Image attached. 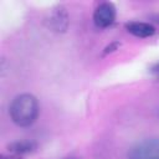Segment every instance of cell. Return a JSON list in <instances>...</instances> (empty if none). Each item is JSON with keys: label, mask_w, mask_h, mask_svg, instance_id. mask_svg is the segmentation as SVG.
Here are the masks:
<instances>
[{"label": "cell", "mask_w": 159, "mask_h": 159, "mask_svg": "<svg viewBox=\"0 0 159 159\" xmlns=\"http://www.w3.org/2000/svg\"><path fill=\"white\" fill-rule=\"evenodd\" d=\"M9 113L16 125L29 127L36 122L40 113V106L35 96L22 93L12 99L9 107Z\"/></svg>", "instance_id": "cell-1"}, {"label": "cell", "mask_w": 159, "mask_h": 159, "mask_svg": "<svg viewBox=\"0 0 159 159\" xmlns=\"http://www.w3.org/2000/svg\"><path fill=\"white\" fill-rule=\"evenodd\" d=\"M128 159H159V139L148 138L135 143L128 153Z\"/></svg>", "instance_id": "cell-2"}, {"label": "cell", "mask_w": 159, "mask_h": 159, "mask_svg": "<svg viewBox=\"0 0 159 159\" xmlns=\"http://www.w3.org/2000/svg\"><path fill=\"white\" fill-rule=\"evenodd\" d=\"M116 20V7L112 2L99 4L93 12V22L97 27L104 29L111 26Z\"/></svg>", "instance_id": "cell-3"}, {"label": "cell", "mask_w": 159, "mask_h": 159, "mask_svg": "<svg viewBox=\"0 0 159 159\" xmlns=\"http://www.w3.org/2000/svg\"><path fill=\"white\" fill-rule=\"evenodd\" d=\"M46 22H47V26L52 31L65 32L68 26V14H67L66 9L62 6H57V7L52 9Z\"/></svg>", "instance_id": "cell-4"}, {"label": "cell", "mask_w": 159, "mask_h": 159, "mask_svg": "<svg viewBox=\"0 0 159 159\" xmlns=\"http://www.w3.org/2000/svg\"><path fill=\"white\" fill-rule=\"evenodd\" d=\"M125 30L129 34H132L133 36L140 37V39L150 37L155 32V27L152 24L143 22V21H130V22L125 24Z\"/></svg>", "instance_id": "cell-5"}, {"label": "cell", "mask_w": 159, "mask_h": 159, "mask_svg": "<svg viewBox=\"0 0 159 159\" xmlns=\"http://www.w3.org/2000/svg\"><path fill=\"white\" fill-rule=\"evenodd\" d=\"M34 149H35V144L31 143V142H15V143L9 145L10 153H14V154H17V155L30 153Z\"/></svg>", "instance_id": "cell-6"}, {"label": "cell", "mask_w": 159, "mask_h": 159, "mask_svg": "<svg viewBox=\"0 0 159 159\" xmlns=\"http://www.w3.org/2000/svg\"><path fill=\"white\" fill-rule=\"evenodd\" d=\"M0 159H22L20 155H17V154H14V153H11L10 155H5V154H2L1 157H0Z\"/></svg>", "instance_id": "cell-7"}, {"label": "cell", "mask_w": 159, "mask_h": 159, "mask_svg": "<svg viewBox=\"0 0 159 159\" xmlns=\"http://www.w3.org/2000/svg\"><path fill=\"white\" fill-rule=\"evenodd\" d=\"M152 73H153L155 77H158V78H159V62H158V63H155V65L152 67Z\"/></svg>", "instance_id": "cell-8"}]
</instances>
